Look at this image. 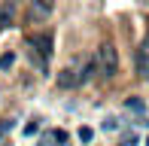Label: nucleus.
<instances>
[{
    "label": "nucleus",
    "mask_w": 149,
    "mask_h": 146,
    "mask_svg": "<svg viewBox=\"0 0 149 146\" xmlns=\"http://www.w3.org/2000/svg\"><path fill=\"white\" fill-rule=\"evenodd\" d=\"M97 67H100V76L107 79H113L119 73V49L113 43H104L97 49Z\"/></svg>",
    "instance_id": "1"
},
{
    "label": "nucleus",
    "mask_w": 149,
    "mask_h": 146,
    "mask_svg": "<svg viewBox=\"0 0 149 146\" xmlns=\"http://www.w3.org/2000/svg\"><path fill=\"white\" fill-rule=\"evenodd\" d=\"M28 46H37L33 52H40L46 61L52 58V34H31L28 37Z\"/></svg>",
    "instance_id": "2"
},
{
    "label": "nucleus",
    "mask_w": 149,
    "mask_h": 146,
    "mask_svg": "<svg viewBox=\"0 0 149 146\" xmlns=\"http://www.w3.org/2000/svg\"><path fill=\"white\" fill-rule=\"evenodd\" d=\"M58 85H61V88H73V85H79L76 70H73V67H64V70L58 73Z\"/></svg>",
    "instance_id": "3"
},
{
    "label": "nucleus",
    "mask_w": 149,
    "mask_h": 146,
    "mask_svg": "<svg viewBox=\"0 0 149 146\" xmlns=\"http://www.w3.org/2000/svg\"><path fill=\"white\" fill-rule=\"evenodd\" d=\"M12 15H15V3H3L0 6V28H9Z\"/></svg>",
    "instance_id": "4"
},
{
    "label": "nucleus",
    "mask_w": 149,
    "mask_h": 146,
    "mask_svg": "<svg viewBox=\"0 0 149 146\" xmlns=\"http://www.w3.org/2000/svg\"><path fill=\"white\" fill-rule=\"evenodd\" d=\"M137 73L149 82V52H140L137 55Z\"/></svg>",
    "instance_id": "5"
},
{
    "label": "nucleus",
    "mask_w": 149,
    "mask_h": 146,
    "mask_svg": "<svg viewBox=\"0 0 149 146\" xmlns=\"http://www.w3.org/2000/svg\"><path fill=\"white\" fill-rule=\"evenodd\" d=\"M49 12H52L49 3H31V15H33V18H46Z\"/></svg>",
    "instance_id": "6"
},
{
    "label": "nucleus",
    "mask_w": 149,
    "mask_h": 146,
    "mask_svg": "<svg viewBox=\"0 0 149 146\" xmlns=\"http://www.w3.org/2000/svg\"><path fill=\"white\" fill-rule=\"evenodd\" d=\"M125 107L131 110V113H137V116H143V113H146V104L140 101V97H128V101H125Z\"/></svg>",
    "instance_id": "7"
},
{
    "label": "nucleus",
    "mask_w": 149,
    "mask_h": 146,
    "mask_svg": "<svg viewBox=\"0 0 149 146\" xmlns=\"http://www.w3.org/2000/svg\"><path fill=\"white\" fill-rule=\"evenodd\" d=\"M91 128H79V140H82V143H91Z\"/></svg>",
    "instance_id": "8"
},
{
    "label": "nucleus",
    "mask_w": 149,
    "mask_h": 146,
    "mask_svg": "<svg viewBox=\"0 0 149 146\" xmlns=\"http://www.w3.org/2000/svg\"><path fill=\"white\" fill-rule=\"evenodd\" d=\"M40 146H52V140H49V137H43V140H40Z\"/></svg>",
    "instance_id": "9"
},
{
    "label": "nucleus",
    "mask_w": 149,
    "mask_h": 146,
    "mask_svg": "<svg viewBox=\"0 0 149 146\" xmlns=\"http://www.w3.org/2000/svg\"><path fill=\"white\" fill-rule=\"evenodd\" d=\"M146 146H149V140H146Z\"/></svg>",
    "instance_id": "10"
}]
</instances>
